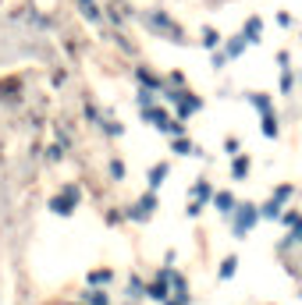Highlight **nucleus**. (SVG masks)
Returning <instances> with one entry per match:
<instances>
[{
    "instance_id": "obj_1",
    "label": "nucleus",
    "mask_w": 302,
    "mask_h": 305,
    "mask_svg": "<svg viewBox=\"0 0 302 305\" xmlns=\"http://www.w3.org/2000/svg\"><path fill=\"white\" fill-rule=\"evenodd\" d=\"M142 22L149 25V28H157V32H164V36H171V40H178V36H181V28L171 22V18H164L160 11H146L142 14Z\"/></svg>"
},
{
    "instance_id": "obj_2",
    "label": "nucleus",
    "mask_w": 302,
    "mask_h": 305,
    "mask_svg": "<svg viewBox=\"0 0 302 305\" xmlns=\"http://www.w3.org/2000/svg\"><path fill=\"white\" fill-rule=\"evenodd\" d=\"M231 213H235V234H245L249 224L259 216V210H252V206H238V210H231Z\"/></svg>"
},
{
    "instance_id": "obj_3",
    "label": "nucleus",
    "mask_w": 302,
    "mask_h": 305,
    "mask_svg": "<svg viewBox=\"0 0 302 305\" xmlns=\"http://www.w3.org/2000/svg\"><path fill=\"white\" fill-rule=\"evenodd\" d=\"M75 199H79V188H68V192H64V199H54V202H50V210H54V213H61V216H68Z\"/></svg>"
},
{
    "instance_id": "obj_4",
    "label": "nucleus",
    "mask_w": 302,
    "mask_h": 305,
    "mask_svg": "<svg viewBox=\"0 0 302 305\" xmlns=\"http://www.w3.org/2000/svg\"><path fill=\"white\" fill-rule=\"evenodd\" d=\"M259 36H263V22L259 18H249L245 22V43H259Z\"/></svg>"
},
{
    "instance_id": "obj_5",
    "label": "nucleus",
    "mask_w": 302,
    "mask_h": 305,
    "mask_svg": "<svg viewBox=\"0 0 302 305\" xmlns=\"http://www.w3.org/2000/svg\"><path fill=\"white\" fill-rule=\"evenodd\" d=\"M217 210H224V213H231V210H235V199H231V192H220V196H217Z\"/></svg>"
},
{
    "instance_id": "obj_6",
    "label": "nucleus",
    "mask_w": 302,
    "mask_h": 305,
    "mask_svg": "<svg viewBox=\"0 0 302 305\" xmlns=\"http://www.w3.org/2000/svg\"><path fill=\"white\" fill-rule=\"evenodd\" d=\"M174 100H178V103H181V106H178V110H181V114H192V110H196V106H199V100H188V96H174Z\"/></svg>"
},
{
    "instance_id": "obj_7",
    "label": "nucleus",
    "mask_w": 302,
    "mask_h": 305,
    "mask_svg": "<svg viewBox=\"0 0 302 305\" xmlns=\"http://www.w3.org/2000/svg\"><path fill=\"white\" fill-rule=\"evenodd\" d=\"M79 4H82V14H86L89 22H96V18H100V11H96V4H93V0H79Z\"/></svg>"
},
{
    "instance_id": "obj_8",
    "label": "nucleus",
    "mask_w": 302,
    "mask_h": 305,
    "mask_svg": "<svg viewBox=\"0 0 302 305\" xmlns=\"http://www.w3.org/2000/svg\"><path fill=\"white\" fill-rule=\"evenodd\" d=\"M245 50V36H235V43H228V57H238Z\"/></svg>"
},
{
    "instance_id": "obj_9",
    "label": "nucleus",
    "mask_w": 302,
    "mask_h": 305,
    "mask_svg": "<svg viewBox=\"0 0 302 305\" xmlns=\"http://www.w3.org/2000/svg\"><path fill=\"white\" fill-rule=\"evenodd\" d=\"M164 174H167V167H164V164H160V167H153V174H149V184L157 188V184L164 181Z\"/></svg>"
},
{
    "instance_id": "obj_10",
    "label": "nucleus",
    "mask_w": 302,
    "mask_h": 305,
    "mask_svg": "<svg viewBox=\"0 0 302 305\" xmlns=\"http://www.w3.org/2000/svg\"><path fill=\"white\" fill-rule=\"evenodd\" d=\"M235 266H238V259L231 256V259H224V266H220V277H231L235 274Z\"/></svg>"
},
{
    "instance_id": "obj_11",
    "label": "nucleus",
    "mask_w": 302,
    "mask_h": 305,
    "mask_svg": "<svg viewBox=\"0 0 302 305\" xmlns=\"http://www.w3.org/2000/svg\"><path fill=\"white\" fill-rule=\"evenodd\" d=\"M263 132L274 138V135H277V121H274V118H267V121H263Z\"/></svg>"
},
{
    "instance_id": "obj_12",
    "label": "nucleus",
    "mask_w": 302,
    "mask_h": 305,
    "mask_svg": "<svg viewBox=\"0 0 302 305\" xmlns=\"http://www.w3.org/2000/svg\"><path fill=\"white\" fill-rule=\"evenodd\" d=\"M149 294H153V298H167V288H164V280H160V284H153V288H149Z\"/></svg>"
},
{
    "instance_id": "obj_13",
    "label": "nucleus",
    "mask_w": 302,
    "mask_h": 305,
    "mask_svg": "<svg viewBox=\"0 0 302 305\" xmlns=\"http://www.w3.org/2000/svg\"><path fill=\"white\" fill-rule=\"evenodd\" d=\"M203 43H206V46H217V32H213V28L203 32Z\"/></svg>"
},
{
    "instance_id": "obj_14",
    "label": "nucleus",
    "mask_w": 302,
    "mask_h": 305,
    "mask_svg": "<svg viewBox=\"0 0 302 305\" xmlns=\"http://www.w3.org/2000/svg\"><path fill=\"white\" fill-rule=\"evenodd\" d=\"M277 213H281L277 202H267V206H263V216H277Z\"/></svg>"
},
{
    "instance_id": "obj_15",
    "label": "nucleus",
    "mask_w": 302,
    "mask_h": 305,
    "mask_svg": "<svg viewBox=\"0 0 302 305\" xmlns=\"http://www.w3.org/2000/svg\"><path fill=\"white\" fill-rule=\"evenodd\" d=\"M252 103H256L259 110H270V100H267V96H252Z\"/></svg>"
},
{
    "instance_id": "obj_16",
    "label": "nucleus",
    "mask_w": 302,
    "mask_h": 305,
    "mask_svg": "<svg viewBox=\"0 0 302 305\" xmlns=\"http://www.w3.org/2000/svg\"><path fill=\"white\" fill-rule=\"evenodd\" d=\"M89 280H93V284H103V280H110V274H107V270H100V274H93Z\"/></svg>"
}]
</instances>
